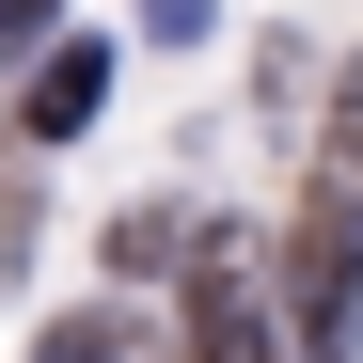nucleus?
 I'll use <instances>...</instances> for the list:
<instances>
[{"instance_id":"3","label":"nucleus","mask_w":363,"mask_h":363,"mask_svg":"<svg viewBox=\"0 0 363 363\" xmlns=\"http://www.w3.org/2000/svg\"><path fill=\"white\" fill-rule=\"evenodd\" d=\"M95 95H111V48H95V32L32 48V79H16V143H79V127H95Z\"/></svg>"},{"instance_id":"6","label":"nucleus","mask_w":363,"mask_h":363,"mask_svg":"<svg viewBox=\"0 0 363 363\" xmlns=\"http://www.w3.org/2000/svg\"><path fill=\"white\" fill-rule=\"evenodd\" d=\"M32 32H48V0H0V64H16V48H32Z\"/></svg>"},{"instance_id":"2","label":"nucleus","mask_w":363,"mask_h":363,"mask_svg":"<svg viewBox=\"0 0 363 363\" xmlns=\"http://www.w3.org/2000/svg\"><path fill=\"white\" fill-rule=\"evenodd\" d=\"M190 363H284V316L253 300V269H237L221 237L190 253Z\"/></svg>"},{"instance_id":"4","label":"nucleus","mask_w":363,"mask_h":363,"mask_svg":"<svg viewBox=\"0 0 363 363\" xmlns=\"http://www.w3.org/2000/svg\"><path fill=\"white\" fill-rule=\"evenodd\" d=\"M32 363H143V332H127V300H95V316H64Z\"/></svg>"},{"instance_id":"1","label":"nucleus","mask_w":363,"mask_h":363,"mask_svg":"<svg viewBox=\"0 0 363 363\" xmlns=\"http://www.w3.org/2000/svg\"><path fill=\"white\" fill-rule=\"evenodd\" d=\"M284 332L316 363L363 347V221H347V174H316V206L284 221Z\"/></svg>"},{"instance_id":"5","label":"nucleus","mask_w":363,"mask_h":363,"mask_svg":"<svg viewBox=\"0 0 363 363\" xmlns=\"http://www.w3.org/2000/svg\"><path fill=\"white\" fill-rule=\"evenodd\" d=\"M206 16H221V0H143V32H158V48H206Z\"/></svg>"}]
</instances>
